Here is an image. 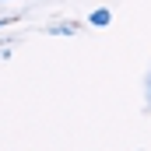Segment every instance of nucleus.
I'll list each match as a JSON object with an SVG mask.
<instances>
[{"label": "nucleus", "instance_id": "f257e3e1", "mask_svg": "<svg viewBox=\"0 0 151 151\" xmlns=\"http://www.w3.org/2000/svg\"><path fill=\"white\" fill-rule=\"evenodd\" d=\"M109 21H113V11H109V7H99V11L88 14V25H91V28H106Z\"/></svg>", "mask_w": 151, "mask_h": 151}, {"label": "nucleus", "instance_id": "f03ea898", "mask_svg": "<svg viewBox=\"0 0 151 151\" xmlns=\"http://www.w3.org/2000/svg\"><path fill=\"white\" fill-rule=\"evenodd\" d=\"M49 32H53V35H70V32H74V25H53Z\"/></svg>", "mask_w": 151, "mask_h": 151}]
</instances>
